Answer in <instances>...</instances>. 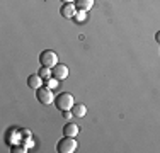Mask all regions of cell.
I'll return each mask as SVG.
<instances>
[{"instance_id":"13","label":"cell","mask_w":160,"mask_h":153,"mask_svg":"<svg viewBox=\"0 0 160 153\" xmlns=\"http://www.w3.org/2000/svg\"><path fill=\"white\" fill-rule=\"evenodd\" d=\"M44 85L49 87V89H56V87L60 85V80H58V78H55V76H49V78L44 80Z\"/></svg>"},{"instance_id":"10","label":"cell","mask_w":160,"mask_h":153,"mask_svg":"<svg viewBox=\"0 0 160 153\" xmlns=\"http://www.w3.org/2000/svg\"><path fill=\"white\" fill-rule=\"evenodd\" d=\"M72 112H73L75 117H83L87 114V107L83 104H75L73 107H72Z\"/></svg>"},{"instance_id":"14","label":"cell","mask_w":160,"mask_h":153,"mask_svg":"<svg viewBox=\"0 0 160 153\" xmlns=\"http://www.w3.org/2000/svg\"><path fill=\"white\" fill-rule=\"evenodd\" d=\"M62 114H63V117H65V119H67V121H70L72 117H75V116H73V112H72V111H63Z\"/></svg>"},{"instance_id":"8","label":"cell","mask_w":160,"mask_h":153,"mask_svg":"<svg viewBox=\"0 0 160 153\" xmlns=\"http://www.w3.org/2000/svg\"><path fill=\"white\" fill-rule=\"evenodd\" d=\"M28 85L31 87V89H34V90H38L41 85H44V80L41 78L38 73H32V75H29L28 76Z\"/></svg>"},{"instance_id":"2","label":"cell","mask_w":160,"mask_h":153,"mask_svg":"<svg viewBox=\"0 0 160 153\" xmlns=\"http://www.w3.org/2000/svg\"><path fill=\"white\" fill-rule=\"evenodd\" d=\"M78 148V141L72 136H63L62 140L56 143V151L58 153H73Z\"/></svg>"},{"instance_id":"5","label":"cell","mask_w":160,"mask_h":153,"mask_svg":"<svg viewBox=\"0 0 160 153\" xmlns=\"http://www.w3.org/2000/svg\"><path fill=\"white\" fill-rule=\"evenodd\" d=\"M51 75L62 82V80H65L68 76V67H67V65H62V63L55 65V67L51 68Z\"/></svg>"},{"instance_id":"11","label":"cell","mask_w":160,"mask_h":153,"mask_svg":"<svg viewBox=\"0 0 160 153\" xmlns=\"http://www.w3.org/2000/svg\"><path fill=\"white\" fill-rule=\"evenodd\" d=\"M38 75H39L43 80H46V78H49V76H53V75H51V68H48V67H41L39 70H38Z\"/></svg>"},{"instance_id":"16","label":"cell","mask_w":160,"mask_h":153,"mask_svg":"<svg viewBox=\"0 0 160 153\" xmlns=\"http://www.w3.org/2000/svg\"><path fill=\"white\" fill-rule=\"evenodd\" d=\"M63 3H70V2H75V0H62Z\"/></svg>"},{"instance_id":"3","label":"cell","mask_w":160,"mask_h":153,"mask_svg":"<svg viewBox=\"0 0 160 153\" xmlns=\"http://www.w3.org/2000/svg\"><path fill=\"white\" fill-rule=\"evenodd\" d=\"M36 99L43 106H49L51 102H55V95H53V89H49L46 85H41L36 90Z\"/></svg>"},{"instance_id":"12","label":"cell","mask_w":160,"mask_h":153,"mask_svg":"<svg viewBox=\"0 0 160 153\" xmlns=\"http://www.w3.org/2000/svg\"><path fill=\"white\" fill-rule=\"evenodd\" d=\"M73 21L75 22H80V24H82V22H85L87 21V10H78L77 9V14H75Z\"/></svg>"},{"instance_id":"9","label":"cell","mask_w":160,"mask_h":153,"mask_svg":"<svg viewBox=\"0 0 160 153\" xmlns=\"http://www.w3.org/2000/svg\"><path fill=\"white\" fill-rule=\"evenodd\" d=\"M96 0H75V7L78 10H90L94 7Z\"/></svg>"},{"instance_id":"6","label":"cell","mask_w":160,"mask_h":153,"mask_svg":"<svg viewBox=\"0 0 160 153\" xmlns=\"http://www.w3.org/2000/svg\"><path fill=\"white\" fill-rule=\"evenodd\" d=\"M60 14H62V17H65V19H73L75 14H77V7H75L73 2L63 3L62 9H60Z\"/></svg>"},{"instance_id":"1","label":"cell","mask_w":160,"mask_h":153,"mask_svg":"<svg viewBox=\"0 0 160 153\" xmlns=\"http://www.w3.org/2000/svg\"><path fill=\"white\" fill-rule=\"evenodd\" d=\"M53 104H55V107L60 112H63V111H72V107L75 106V99L70 92H62V94H58L55 97V102H53Z\"/></svg>"},{"instance_id":"15","label":"cell","mask_w":160,"mask_h":153,"mask_svg":"<svg viewBox=\"0 0 160 153\" xmlns=\"http://www.w3.org/2000/svg\"><path fill=\"white\" fill-rule=\"evenodd\" d=\"M155 41H157V43L160 44V31H158V32H157V34H155Z\"/></svg>"},{"instance_id":"4","label":"cell","mask_w":160,"mask_h":153,"mask_svg":"<svg viewBox=\"0 0 160 153\" xmlns=\"http://www.w3.org/2000/svg\"><path fill=\"white\" fill-rule=\"evenodd\" d=\"M39 63H41V67L53 68L55 65H58V55L53 49H44L39 55Z\"/></svg>"},{"instance_id":"7","label":"cell","mask_w":160,"mask_h":153,"mask_svg":"<svg viewBox=\"0 0 160 153\" xmlns=\"http://www.w3.org/2000/svg\"><path fill=\"white\" fill-rule=\"evenodd\" d=\"M78 133H80V128H78L77 122H70V121H68L67 124L63 126V136L75 138V136H78Z\"/></svg>"}]
</instances>
